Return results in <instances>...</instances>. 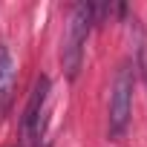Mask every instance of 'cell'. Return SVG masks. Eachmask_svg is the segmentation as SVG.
<instances>
[{
	"label": "cell",
	"mask_w": 147,
	"mask_h": 147,
	"mask_svg": "<svg viewBox=\"0 0 147 147\" xmlns=\"http://www.w3.org/2000/svg\"><path fill=\"white\" fill-rule=\"evenodd\" d=\"M92 15L95 9L87 6V3H78L72 9V18H69V32H66V40H63V69L69 78H78V69H81V58H84V43H87V35H90V26H92Z\"/></svg>",
	"instance_id": "obj_1"
},
{
	"label": "cell",
	"mask_w": 147,
	"mask_h": 147,
	"mask_svg": "<svg viewBox=\"0 0 147 147\" xmlns=\"http://www.w3.org/2000/svg\"><path fill=\"white\" fill-rule=\"evenodd\" d=\"M133 113V69L130 63H121L113 81V95H110V136L121 138L127 133Z\"/></svg>",
	"instance_id": "obj_2"
},
{
	"label": "cell",
	"mask_w": 147,
	"mask_h": 147,
	"mask_svg": "<svg viewBox=\"0 0 147 147\" xmlns=\"http://www.w3.org/2000/svg\"><path fill=\"white\" fill-rule=\"evenodd\" d=\"M46 98H49V78L40 75L35 81V90H32L26 113H23V136H26L29 144L38 141L40 133H43V107H46Z\"/></svg>",
	"instance_id": "obj_3"
},
{
	"label": "cell",
	"mask_w": 147,
	"mask_h": 147,
	"mask_svg": "<svg viewBox=\"0 0 147 147\" xmlns=\"http://www.w3.org/2000/svg\"><path fill=\"white\" fill-rule=\"evenodd\" d=\"M15 78H18V69H15V61L9 55V46L0 43V110H6L9 101H12Z\"/></svg>",
	"instance_id": "obj_4"
},
{
	"label": "cell",
	"mask_w": 147,
	"mask_h": 147,
	"mask_svg": "<svg viewBox=\"0 0 147 147\" xmlns=\"http://www.w3.org/2000/svg\"><path fill=\"white\" fill-rule=\"evenodd\" d=\"M138 66H141V75H144V87H147V43H138Z\"/></svg>",
	"instance_id": "obj_5"
}]
</instances>
